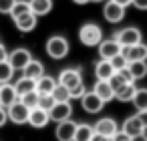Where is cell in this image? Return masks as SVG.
Returning <instances> with one entry per match:
<instances>
[{"label":"cell","instance_id":"1","mask_svg":"<svg viewBox=\"0 0 147 141\" xmlns=\"http://www.w3.org/2000/svg\"><path fill=\"white\" fill-rule=\"evenodd\" d=\"M69 49H71L69 40H67L65 36H61V34L51 36V38L47 40V55H49L51 59H55V61L65 59V57L69 55Z\"/></svg>","mask_w":147,"mask_h":141},{"label":"cell","instance_id":"2","mask_svg":"<svg viewBox=\"0 0 147 141\" xmlns=\"http://www.w3.org/2000/svg\"><path fill=\"white\" fill-rule=\"evenodd\" d=\"M79 40L87 47H97L103 40V30L95 22H87L79 28Z\"/></svg>","mask_w":147,"mask_h":141},{"label":"cell","instance_id":"3","mask_svg":"<svg viewBox=\"0 0 147 141\" xmlns=\"http://www.w3.org/2000/svg\"><path fill=\"white\" fill-rule=\"evenodd\" d=\"M6 115H8V119H10L12 123H16V125H24V123H28L30 109H28L20 99H16L10 107H6Z\"/></svg>","mask_w":147,"mask_h":141},{"label":"cell","instance_id":"4","mask_svg":"<svg viewBox=\"0 0 147 141\" xmlns=\"http://www.w3.org/2000/svg\"><path fill=\"white\" fill-rule=\"evenodd\" d=\"M115 40L121 45V47H131V45H137L141 43V30L135 28V26H127L123 30H119L115 34Z\"/></svg>","mask_w":147,"mask_h":141},{"label":"cell","instance_id":"5","mask_svg":"<svg viewBox=\"0 0 147 141\" xmlns=\"http://www.w3.org/2000/svg\"><path fill=\"white\" fill-rule=\"evenodd\" d=\"M30 59H32V55H30L28 49H16V51H12L8 55V63L12 65L14 71H22L30 63Z\"/></svg>","mask_w":147,"mask_h":141},{"label":"cell","instance_id":"6","mask_svg":"<svg viewBox=\"0 0 147 141\" xmlns=\"http://www.w3.org/2000/svg\"><path fill=\"white\" fill-rule=\"evenodd\" d=\"M103 16H105L107 22L117 24V22H121V20L125 18V8L119 6V4H115L113 0H109V2L103 6Z\"/></svg>","mask_w":147,"mask_h":141},{"label":"cell","instance_id":"7","mask_svg":"<svg viewBox=\"0 0 147 141\" xmlns=\"http://www.w3.org/2000/svg\"><path fill=\"white\" fill-rule=\"evenodd\" d=\"M57 83H61L63 87H67V89L71 91L73 87H77L79 83H83V77H81V69H65V71H63V73L59 75Z\"/></svg>","mask_w":147,"mask_h":141},{"label":"cell","instance_id":"8","mask_svg":"<svg viewBox=\"0 0 147 141\" xmlns=\"http://www.w3.org/2000/svg\"><path fill=\"white\" fill-rule=\"evenodd\" d=\"M81 105H83V109H85L87 113H91V115L99 113V111L105 107V103L101 101V97H97L93 91H85V95L81 97Z\"/></svg>","mask_w":147,"mask_h":141},{"label":"cell","instance_id":"9","mask_svg":"<svg viewBox=\"0 0 147 141\" xmlns=\"http://www.w3.org/2000/svg\"><path fill=\"white\" fill-rule=\"evenodd\" d=\"M123 57L127 59V63H133V61H147V45L143 43H137V45H131V47H123Z\"/></svg>","mask_w":147,"mask_h":141},{"label":"cell","instance_id":"10","mask_svg":"<svg viewBox=\"0 0 147 141\" xmlns=\"http://www.w3.org/2000/svg\"><path fill=\"white\" fill-rule=\"evenodd\" d=\"M71 115H73L71 101H67V103H55V105H53V109L49 111V117H51V121H57V123L71 119Z\"/></svg>","mask_w":147,"mask_h":141},{"label":"cell","instance_id":"11","mask_svg":"<svg viewBox=\"0 0 147 141\" xmlns=\"http://www.w3.org/2000/svg\"><path fill=\"white\" fill-rule=\"evenodd\" d=\"M75 131H77V123L67 119V121H61L55 129V135L59 141H73L75 139Z\"/></svg>","mask_w":147,"mask_h":141},{"label":"cell","instance_id":"12","mask_svg":"<svg viewBox=\"0 0 147 141\" xmlns=\"http://www.w3.org/2000/svg\"><path fill=\"white\" fill-rule=\"evenodd\" d=\"M99 55H101V59H113L115 55H119L121 51H123V47L115 40V38H111V40H101L99 45Z\"/></svg>","mask_w":147,"mask_h":141},{"label":"cell","instance_id":"13","mask_svg":"<svg viewBox=\"0 0 147 141\" xmlns=\"http://www.w3.org/2000/svg\"><path fill=\"white\" fill-rule=\"evenodd\" d=\"M49 121H51V117H49V111H45V109H40V107H34V109H30L28 123H30L34 129H42V127H47V125H49Z\"/></svg>","mask_w":147,"mask_h":141},{"label":"cell","instance_id":"14","mask_svg":"<svg viewBox=\"0 0 147 141\" xmlns=\"http://www.w3.org/2000/svg\"><path fill=\"white\" fill-rule=\"evenodd\" d=\"M93 129H95V133H101V135H105V137H113V135L119 131L117 123H115L111 117H103V119H99V121L93 125Z\"/></svg>","mask_w":147,"mask_h":141},{"label":"cell","instance_id":"15","mask_svg":"<svg viewBox=\"0 0 147 141\" xmlns=\"http://www.w3.org/2000/svg\"><path fill=\"white\" fill-rule=\"evenodd\" d=\"M121 131H123L125 135H129V137H135V135H139V133H145V129H143L141 121L137 119V115L127 117L125 123H123V127H121Z\"/></svg>","mask_w":147,"mask_h":141},{"label":"cell","instance_id":"16","mask_svg":"<svg viewBox=\"0 0 147 141\" xmlns=\"http://www.w3.org/2000/svg\"><path fill=\"white\" fill-rule=\"evenodd\" d=\"M18 99L16 91H14V85H8V83H2L0 85V103H2V107H10L14 101Z\"/></svg>","mask_w":147,"mask_h":141},{"label":"cell","instance_id":"17","mask_svg":"<svg viewBox=\"0 0 147 141\" xmlns=\"http://www.w3.org/2000/svg\"><path fill=\"white\" fill-rule=\"evenodd\" d=\"M42 75H45V65H42L40 61H34V59H30V63L22 69V77H28V79H32V81L40 79Z\"/></svg>","mask_w":147,"mask_h":141},{"label":"cell","instance_id":"18","mask_svg":"<svg viewBox=\"0 0 147 141\" xmlns=\"http://www.w3.org/2000/svg\"><path fill=\"white\" fill-rule=\"evenodd\" d=\"M93 93H95L97 97H101V101H103V103H107V101L115 99V93H113V89H111L109 81H99V79H97V83H95V87H93Z\"/></svg>","mask_w":147,"mask_h":141},{"label":"cell","instance_id":"19","mask_svg":"<svg viewBox=\"0 0 147 141\" xmlns=\"http://www.w3.org/2000/svg\"><path fill=\"white\" fill-rule=\"evenodd\" d=\"M113 73H115V69H113V65H111L107 59H101V61L95 65V77H97L99 81H109V79L113 77Z\"/></svg>","mask_w":147,"mask_h":141},{"label":"cell","instance_id":"20","mask_svg":"<svg viewBox=\"0 0 147 141\" xmlns=\"http://www.w3.org/2000/svg\"><path fill=\"white\" fill-rule=\"evenodd\" d=\"M28 4L34 16H45L53 10V0H28Z\"/></svg>","mask_w":147,"mask_h":141},{"label":"cell","instance_id":"21","mask_svg":"<svg viewBox=\"0 0 147 141\" xmlns=\"http://www.w3.org/2000/svg\"><path fill=\"white\" fill-rule=\"evenodd\" d=\"M14 24H16V28H18L20 32H30V30H34V28H36V16H34L32 12H28V14H24V16L16 18V20H14Z\"/></svg>","mask_w":147,"mask_h":141},{"label":"cell","instance_id":"22","mask_svg":"<svg viewBox=\"0 0 147 141\" xmlns=\"http://www.w3.org/2000/svg\"><path fill=\"white\" fill-rule=\"evenodd\" d=\"M55 85H57V79H53L49 75H42L40 79H36V93L38 95H51Z\"/></svg>","mask_w":147,"mask_h":141},{"label":"cell","instance_id":"23","mask_svg":"<svg viewBox=\"0 0 147 141\" xmlns=\"http://www.w3.org/2000/svg\"><path fill=\"white\" fill-rule=\"evenodd\" d=\"M14 91H16L18 99H20L22 95H26V93H30V91H36V81H32V79H28V77H22V79L16 81Z\"/></svg>","mask_w":147,"mask_h":141},{"label":"cell","instance_id":"24","mask_svg":"<svg viewBox=\"0 0 147 141\" xmlns=\"http://www.w3.org/2000/svg\"><path fill=\"white\" fill-rule=\"evenodd\" d=\"M127 69L133 75V81H139V79L147 77V61H133V63L127 65Z\"/></svg>","mask_w":147,"mask_h":141},{"label":"cell","instance_id":"25","mask_svg":"<svg viewBox=\"0 0 147 141\" xmlns=\"http://www.w3.org/2000/svg\"><path fill=\"white\" fill-rule=\"evenodd\" d=\"M93 133H95L93 125L81 123V125H77V131H75V139H73V141H91Z\"/></svg>","mask_w":147,"mask_h":141},{"label":"cell","instance_id":"26","mask_svg":"<svg viewBox=\"0 0 147 141\" xmlns=\"http://www.w3.org/2000/svg\"><path fill=\"white\" fill-rule=\"evenodd\" d=\"M133 95H135V85H133V83H127V85H123L121 89H117V91H115V99H119L121 103L131 101V99H133Z\"/></svg>","mask_w":147,"mask_h":141},{"label":"cell","instance_id":"27","mask_svg":"<svg viewBox=\"0 0 147 141\" xmlns=\"http://www.w3.org/2000/svg\"><path fill=\"white\" fill-rule=\"evenodd\" d=\"M51 95H53L55 103H67V101H71V91H69L67 87H63L61 83L55 85V89H53Z\"/></svg>","mask_w":147,"mask_h":141},{"label":"cell","instance_id":"28","mask_svg":"<svg viewBox=\"0 0 147 141\" xmlns=\"http://www.w3.org/2000/svg\"><path fill=\"white\" fill-rule=\"evenodd\" d=\"M131 101L137 111H147V89H135V95Z\"/></svg>","mask_w":147,"mask_h":141},{"label":"cell","instance_id":"29","mask_svg":"<svg viewBox=\"0 0 147 141\" xmlns=\"http://www.w3.org/2000/svg\"><path fill=\"white\" fill-rule=\"evenodd\" d=\"M28 12H30V4L24 2V0H16V4H14L12 10H10V16H12V20H16V18H20V16L28 14Z\"/></svg>","mask_w":147,"mask_h":141},{"label":"cell","instance_id":"30","mask_svg":"<svg viewBox=\"0 0 147 141\" xmlns=\"http://www.w3.org/2000/svg\"><path fill=\"white\" fill-rule=\"evenodd\" d=\"M12 75H14L12 65H10L8 61H2V63H0V85H2V83H8V81L12 79Z\"/></svg>","mask_w":147,"mask_h":141},{"label":"cell","instance_id":"31","mask_svg":"<svg viewBox=\"0 0 147 141\" xmlns=\"http://www.w3.org/2000/svg\"><path fill=\"white\" fill-rule=\"evenodd\" d=\"M20 101H22L28 109H34V107H38V93H36V91H30V93L22 95Z\"/></svg>","mask_w":147,"mask_h":141},{"label":"cell","instance_id":"32","mask_svg":"<svg viewBox=\"0 0 147 141\" xmlns=\"http://www.w3.org/2000/svg\"><path fill=\"white\" fill-rule=\"evenodd\" d=\"M109 63L113 65V69H115V71H121V69H125V67L129 65V63H127V59L123 57V53H119V55H115L113 59H109Z\"/></svg>","mask_w":147,"mask_h":141},{"label":"cell","instance_id":"33","mask_svg":"<svg viewBox=\"0 0 147 141\" xmlns=\"http://www.w3.org/2000/svg\"><path fill=\"white\" fill-rule=\"evenodd\" d=\"M109 85H111V89H113V93H115L117 89H121L123 85H127V81H125V79H123V77L115 71V73H113V77L109 79Z\"/></svg>","mask_w":147,"mask_h":141},{"label":"cell","instance_id":"34","mask_svg":"<svg viewBox=\"0 0 147 141\" xmlns=\"http://www.w3.org/2000/svg\"><path fill=\"white\" fill-rule=\"evenodd\" d=\"M53 105H55L53 95H38V107H40V109L51 111V109H53Z\"/></svg>","mask_w":147,"mask_h":141},{"label":"cell","instance_id":"35","mask_svg":"<svg viewBox=\"0 0 147 141\" xmlns=\"http://www.w3.org/2000/svg\"><path fill=\"white\" fill-rule=\"evenodd\" d=\"M14 4H16V0H0V14H10Z\"/></svg>","mask_w":147,"mask_h":141},{"label":"cell","instance_id":"36","mask_svg":"<svg viewBox=\"0 0 147 141\" xmlns=\"http://www.w3.org/2000/svg\"><path fill=\"white\" fill-rule=\"evenodd\" d=\"M85 95V83H79L77 87L71 89V99H81Z\"/></svg>","mask_w":147,"mask_h":141},{"label":"cell","instance_id":"37","mask_svg":"<svg viewBox=\"0 0 147 141\" xmlns=\"http://www.w3.org/2000/svg\"><path fill=\"white\" fill-rule=\"evenodd\" d=\"M111 141H131V137H129V135H125V133L119 129V131H117V133L111 137Z\"/></svg>","mask_w":147,"mask_h":141},{"label":"cell","instance_id":"38","mask_svg":"<svg viewBox=\"0 0 147 141\" xmlns=\"http://www.w3.org/2000/svg\"><path fill=\"white\" fill-rule=\"evenodd\" d=\"M117 73H119V75H121L127 83H135V81H133V75L129 73V69H127V67H125V69H121V71H117Z\"/></svg>","mask_w":147,"mask_h":141},{"label":"cell","instance_id":"39","mask_svg":"<svg viewBox=\"0 0 147 141\" xmlns=\"http://www.w3.org/2000/svg\"><path fill=\"white\" fill-rule=\"evenodd\" d=\"M131 4L139 10H147V0H131Z\"/></svg>","mask_w":147,"mask_h":141},{"label":"cell","instance_id":"40","mask_svg":"<svg viewBox=\"0 0 147 141\" xmlns=\"http://www.w3.org/2000/svg\"><path fill=\"white\" fill-rule=\"evenodd\" d=\"M137 119L141 121L143 129H147V111H137Z\"/></svg>","mask_w":147,"mask_h":141},{"label":"cell","instance_id":"41","mask_svg":"<svg viewBox=\"0 0 147 141\" xmlns=\"http://www.w3.org/2000/svg\"><path fill=\"white\" fill-rule=\"evenodd\" d=\"M2 61H8V51H6V47L0 43V63Z\"/></svg>","mask_w":147,"mask_h":141},{"label":"cell","instance_id":"42","mask_svg":"<svg viewBox=\"0 0 147 141\" xmlns=\"http://www.w3.org/2000/svg\"><path fill=\"white\" fill-rule=\"evenodd\" d=\"M8 121V115H6V109L4 107H0V127H2L4 123Z\"/></svg>","mask_w":147,"mask_h":141},{"label":"cell","instance_id":"43","mask_svg":"<svg viewBox=\"0 0 147 141\" xmlns=\"http://www.w3.org/2000/svg\"><path fill=\"white\" fill-rule=\"evenodd\" d=\"M91 141H111V137H105V135H101V133H93Z\"/></svg>","mask_w":147,"mask_h":141},{"label":"cell","instance_id":"44","mask_svg":"<svg viewBox=\"0 0 147 141\" xmlns=\"http://www.w3.org/2000/svg\"><path fill=\"white\" fill-rule=\"evenodd\" d=\"M115 4H119V6H123V8H127L129 4H131V0H113Z\"/></svg>","mask_w":147,"mask_h":141},{"label":"cell","instance_id":"45","mask_svg":"<svg viewBox=\"0 0 147 141\" xmlns=\"http://www.w3.org/2000/svg\"><path fill=\"white\" fill-rule=\"evenodd\" d=\"M131 141H147V135H145V133H139V135L131 137Z\"/></svg>","mask_w":147,"mask_h":141},{"label":"cell","instance_id":"46","mask_svg":"<svg viewBox=\"0 0 147 141\" xmlns=\"http://www.w3.org/2000/svg\"><path fill=\"white\" fill-rule=\"evenodd\" d=\"M73 2H75V4H87L89 0H73Z\"/></svg>","mask_w":147,"mask_h":141},{"label":"cell","instance_id":"47","mask_svg":"<svg viewBox=\"0 0 147 141\" xmlns=\"http://www.w3.org/2000/svg\"><path fill=\"white\" fill-rule=\"evenodd\" d=\"M89 2H103V0H89Z\"/></svg>","mask_w":147,"mask_h":141},{"label":"cell","instance_id":"48","mask_svg":"<svg viewBox=\"0 0 147 141\" xmlns=\"http://www.w3.org/2000/svg\"><path fill=\"white\" fill-rule=\"evenodd\" d=\"M0 107H2V103H0Z\"/></svg>","mask_w":147,"mask_h":141}]
</instances>
